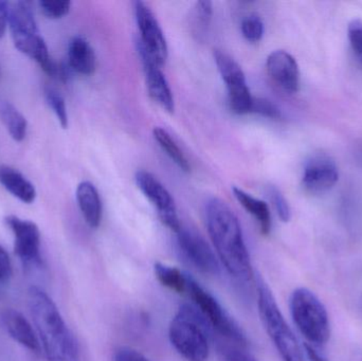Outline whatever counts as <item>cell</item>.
Segmentation results:
<instances>
[{
	"label": "cell",
	"instance_id": "cell-20",
	"mask_svg": "<svg viewBox=\"0 0 362 361\" xmlns=\"http://www.w3.org/2000/svg\"><path fill=\"white\" fill-rule=\"evenodd\" d=\"M236 201L243 206L248 213H250L255 220L259 222L261 232L264 235H268L272 230V215H270L269 207L265 201L255 199L252 195L243 191L242 189L234 187L232 189Z\"/></svg>",
	"mask_w": 362,
	"mask_h": 361
},
{
	"label": "cell",
	"instance_id": "cell-21",
	"mask_svg": "<svg viewBox=\"0 0 362 361\" xmlns=\"http://www.w3.org/2000/svg\"><path fill=\"white\" fill-rule=\"evenodd\" d=\"M0 119L15 141H23L27 135L28 123L25 117L10 102L0 100Z\"/></svg>",
	"mask_w": 362,
	"mask_h": 361
},
{
	"label": "cell",
	"instance_id": "cell-35",
	"mask_svg": "<svg viewBox=\"0 0 362 361\" xmlns=\"http://www.w3.org/2000/svg\"><path fill=\"white\" fill-rule=\"evenodd\" d=\"M304 349H305L308 361H327L322 355H320V354L316 351L315 347L310 345V343H305V345H304Z\"/></svg>",
	"mask_w": 362,
	"mask_h": 361
},
{
	"label": "cell",
	"instance_id": "cell-16",
	"mask_svg": "<svg viewBox=\"0 0 362 361\" xmlns=\"http://www.w3.org/2000/svg\"><path fill=\"white\" fill-rule=\"evenodd\" d=\"M2 321L6 332L17 343L33 353H40L42 345L35 331L27 318L16 309H6L2 314Z\"/></svg>",
	"mask_w": 362,
	"mask_h": 361
},
{
	"label": "cell",
	"instance_id": "cell-28",
	"mask_svg": "<svg viewBox=\"0 0 362 361\" xmlns=\"http://www.w3.org/2000/svg\"><path fill=\"white\" fill-rule=\"evenodd\" d=\"M251 112L265 117V118H281L280 110L269 100L263 99V97H253Z\"/></svg>",
	"mask_w": 362,
	"mask_h": 361
},
{
	"label": "cell",
	"instance_id": "cell-10",
	"mask_svg": "<svg viewBox=\"0 0 362 361\" xmlns=\"http://www.w3.org/2000/svg\"><path fill=\"white\" fill-rule=\"evenodd\" d=\"M135 16L140 32L138 40L161 67L167 61L169 49L165 33L156 16L150 6L142 1L135 2Z\"/></svg>",
	"mask_w": 362,
	"mask_h": 361
},
{
	"label": "cell",
	"instance_id": "cell-4",
	"mask_svg": "<svg viewBox=\"0 0 362 361\" xmlns=\"http://www.w3.org/2000/svg\"><path fill=\"white\" fill-rule=\"evenodd\" d=\"M257 284L259 317L276 351L284 361H305L298 339L281 313L272 290L261 278Z\"/></svg>",
	"mask_w": 362,
	"mask_h": 361
},
{
	"label": "cell",
	"instance_id": "cell-9",
	"mask_svg": "<svg viewBox=\"0 0 362 361\" xmlns=\"http://www.w3.org/2000/svg\"><path fill=\"white\" fill-rule=\"evenodd\" d=\"M135 179L141 192L156 208L161 222L168 228L177 233L180 230L181 225L175 201L171 193L150 172L138 171Z\"/></svg>",
	"mask_w": 362,
	"mask_h": 361
},
{
	"label": "cell",
	"instance_id": "cell-2",
	"mask_svg": "<svg viewBox=\"0 0 362 361\" xmlns=\"http://www.w3.org/2000/svg\"><path fill=\"white\" fill-rule=\"evenodd\" d=\"M28 304L47 360L80 361L78 343L48 294L38 286H31Z\"/></svg>",
	"mask_w": 362,
	"mask_h": 361
},
{
	"label": "cell",
	"instance_id": "cell-12",
	"mask_svg": "<svg viewBox=\"0 0 362 361\" xmlns=\"http://www.w3.org/2000/svg\"><path fill=\"white\" fill-rule=\"evenodd\" d=\"M6 226L14 235V252L23 264H40V232L37 225L18 216L4 218Z\"/></svg>",
	"mask_w": 362,
	"mask_h": 361
},
{
	"label": "cell",
	"instance_id": "cell-13",
	"mask_svg": "<svg viewBox=\"0 0 362 361\" xmlns=\"http://www.w3.org/2000/svg\"><path fill=\"white\" fill-rule=\"evenodd\" d=\"M137 50L140 59L144 64V72H146V86H148V95L153 101L156 102L160 107L169 112H173L175 110L173 93L169 82L161 71L160 66L157 65L156 61L151 57L150 53L146 50L144 46L137 40Z\"/></svg>",
	"mask_w": 362,
	"mask_h": 361
},
{
	"label": "cell",
	"instance_id": "cell-30",
	"mask_svg": "<svg viewBox=\"0 0 362 361\" xmlns=\"http://www.w3.org/2000/svg\"><path fill=\"white\" fill-rule=\"evenodd\" d=\"M114 361H150L133 348L121 347L115 352Z\"/></svg>",
	"mask_w": 362,
	"mask_h": 361
},
{
	"label": "cell",
	"instance_id": "cell-33",
	"mask_svg": "<svg viewBox=\"0 0 362 361\" xmlns=\"http://www.w3.org/2000/svg\"><path fill=\"white\" fill-rule=\"evenodd\" d=\"M223 361H257L251 354L244 350L233 348L228 350L225 353Z\"/></svg>",
	"mask_w": 362,
	"mask_h": 361
},
{
	"label": "cell",
	"instance_id": "cell-36",
	"mask_svg": "<svg viewBox=\"0 0 362 361\" xmlns=\"http://www.w3.org/2000/svg\"><path fill=\"white\" fill-rule=\"evenodd\" d=\"M362 361V360H361Z\"/></svg>",
	"mask_w": 362,
	"mask_h": 361
},
{
	"label": "cell",
	"instance_id": "cell-23",
	"mask_svg": "<svg viewBox=\"0 0 362 361\" xmlns=\"http://www.w3.org/2000/svg\"><path fill=\"white\" fill-rule=\"evenodd\" d=\"M154 271L157 279L163 286L177 294H187V273L160 262L155 263Z\"/></svg>",
	"mask_w": 362,
	"mask_h": 361
},
{
	"label": "cell",
	"instance_id": "cell-22",
	"mask_svg": "<svg viewBox=\"0 0 362 361\" xmlns=\"http://www.w3.org/2000/svg\"><path fill=\"white\" fill-rule=\"evenodd\" d=\"M153 136L158 142L159 146L163 148V152H165V154L180 167L181 171L185 172V173H189L191 171V165H189L187 157L185 156L175 140L165 129H161V127H155Z\"/></svg>",
	"mask_w": 362,
	"mask_h": 361
},
{
	"label": "cell",
	"instance_id": "cell-34",
	"mask_svg": "<svg viewBox=\"0 0 362 361\" xmlns=\"http://www.w3.org/2000/svg\"><path fill=\"white\" fill-rule=\"evenodd\" d=\"M8 25V4L0 0V38L4 37Z\"/></svg>",
	"mask_w": 362,
	"mask_h": 361
},
{
	"label": "cell",
	"instance_id": "cell-17",
	"mask_svg": "<svg viewBox=\"0 0 362 361\" xmlns=\"http://www.w3.org/2000/svg\"><path fill=\"white\" fill-rule=\"evenodd\" d=\"M76 201L87 225L98 228L101 225L103 207L97 188L91 182H81L76 188Z\"/></svg>",
	"mask_w": 362,
	"mask_h": 361
},
{
	"label": "cell",
	"instance_id": "cell-11",
	"mask_svg": "<svg viewBox=\"0 0 362 361\" xmlns=\"http://www.w3.org/2000/svg\"><path fill=\"white\" fill-rule=\"evenodd\" d=\"M8 27L15 47L30 57L42 37L28 2L17 1L8 6Z\"/></svg>",
	"mask_w": 362,
	"mask_h": 361
},
{
	"label": "cell",
	"instance_id": "cell-32",
	"mask_svg": "<svg viewBox=\"0 0 362 361\" xmlns=\"http://www.w3.org/2000/svg\"><path fill=\"white\" fill-rule=\"evenodd\" d=\"M196 12H197V17L200 23L204 25V27H206V25H209V21H210L211 16H212V2L206 1V0L198 1L196 4Z\"/></svg>",
	"mask_w": 362,
	"mask_h": 361
},
{
	"label": "cell",
	"instance_id": "cell-7",
	"mask_svg": "<svg viewBox=\"0 0 362 361\" xmlns=\"http://www.w3.org/2000/svg\"><path fill=\"white\" fill-rule=\"evenodd\" d=\"M215 64L228 89V101L234 114H250L253 97L246 76L235 59L221 50L214 51Z\"/></svg>",
	"mask_w": 362,
	"mask_h": 361
},
{
	"label": "cell",
	"instance_id": "cell-26",
	"mask_svg": "<svg viewBox=\"0 0 362 361\" xmlns=\"http://www.w3.org/2000/svg\"><path fill=\"white\" fill-rule=\"evenodd\" d=\"M268 195H269L270 201H272L280 220L284 223L289 222L291 218V207H289L284 195L276 187H269Z\"/></svg>",
	"mask_w": 362,
	"mask_h": 361
},
{
	"label": "cell",
	"instance_id": "cell-27",
	"mask_svg": "<svg viewBox=\"0 0 362 361\" xmlns=\"http://www.w3.org/2000/svg\"><path fill=\"white\" fill-rule=\"evenodd\" d=\"M40 6L45 16L50 19H59L69 13L71 2L42 0V1H40Z\"/></svg>",
	"mask_w": 362,
	"mask_h": 361
},
{
	"label": "cell",
	"instance_id": "cell-19",
	"mask_svg": "<svg viewBox=\"0 0 362 361\" xmlns=\"http://www.w3.org/2000/svg\"><path fill=\"white\" fill-rule=\"evenodd\" d=\"M0 184L13 196L23 203H33L36 199V190L33 184L17 170L8 165L0 167Z\"/></svg>",
	"mask_w": 362,
	"mask_h": 361
},
{
	"label": "cell",
	"instance_id": "cell-25",
	"mask_svg": "<svg viewBox=\"0 0 362 361\" xmlns=\"http://www.w3.org/2000/svg\"><path fill=\"white\" fill-rule=\"evenodd\" d=\"M45 95H46L47 103L54 112L57 120L59 121V124L63 129H67L68 112L65 100L57 91L53 90V89H47Z\"/></svg>",
	"mask_w": 362,
	"mask_h": 361
},
{
	"label": "cell",
	"instance_id": "cell-31",
	"mask_svg": "<svg viewBox=\"0 0 362 361\" xmlns=\"http://www.w3.org/2000/svg\"><path fill=\"white\" fill-rule=\"evenodd\" d=\"M12 263L10 256L4 247L0 245V283H6L12 277Z\"/></svg>",
	"mask_w": 362,
	"mask_h": 361
},
{
	"label": "cell",
	"instance_id": "cell-14",
	"mask_svg": "<svg viewBox=\"0 0 362 361\" xmlns=\"http://www.w3.org/2000/svg\"><path fill=\"white\" fill-rule=\"evenodd\" d=\"M268 74L278 86L289 93H298L300 88V70L293 55L285 50H276L268 55L266 61Z\"/></svg>",
	"mask_w": 362,
	"mask_h": 361
},
{
	"label": "cell",
	"instance_id": "cell-15",
	"mask_svg": "<svg viewBox=\"0 0 362 361\" xmlns=\"http://www.w3.org/2000/svg\"><path fill=\"white\" fill-rule=\"evenodd\" d=\"M339 178L337 165L332 159L317 156L310 159L304 169V188L312 193H322L335 186Z\"/></svg>",
	"mask_w": 362,
	"mask_h": 361
},
{
	"label": "cell",
	"instance_id": "cell-8",
	"mask_svg": "<svg viewBox=\"0 0 362 361\" xmlns=\"http://www.w3.org/2000/svg\"><path fill=\"white\" fill-rule=\"evenodd\" d=\"M177 246L181 256L200 273L208 276L221 273L218 258L204 237L195 231L181 227L177 232Z\"/></svg>",
	"mask_w": 362,
	"mask_h": 361
},
{
	"label": "cell",
	"instance_id": "cell-29",
	"mask_svg": "<svg viewBox=\"0 0 362 361\" xmlns=\"http://www.w3.org/2000/svg\"><path fill=\"white\" fill-rule=\"evenodd\" d=\"M349 40L351 47L362 64V20L354 19L349 25Z\"/></svg>",
	"mask_w": 362,
	"mask_h": 361
},
{
	"label": "cell",
	"instance_id": "cell-18",
	"mask_svg": "<svg viewBox=\"0 0 362 361\" xmlns=\"http://www.w3.org/2000/svg\"><path fill=\"white\" fill-rule=\"evenodd\" d=\"M68 66L83 76H90L95 71L97 57L88 42L83 37H74L68 46Z\"/></svg>",
	"mask_w": 362,
	"mask_h": 361
},
{
	"label": "cell",
	"instance_id": "cell-1",
	"mask_svg": "<svg viewBox=\"0 0 362 361\" xmlns=\"http://www.w3.org/2000/svg\"><path fill=\"white\" fill-rule=\"evenodd\" d=\"M206 220L219 262L234 279L250 282L253 279L250 254L234 212L225 201L212 199L206 206Z\"/></svg>",
	"mask_w": 362,
	"mask_h": 361
},
{
	"label": "cell",
	"instance_id": "cell-6",
	"mask_svg": "<svg viewBox=\"0 0 362 361\" xmlns=\"http://www.w3.org/2000/svg\"><path fill=\"white\" fill-rule=\"evenodd\" d=\"M187 294L193 301L194 307L204 316L211 328L216 330L221 336L246 347V334L238 322L221 307L214 296L206 292L195 279L187 275Z\"/></svg>",
	"mask_w": 362,
	"mask_h": 361
},
{
	"label": "cell",
	"instance_id": "cell-24",
	"mask_svg": "<svg viewBox=\"0 0 362 361\" xmlns=\"http://www.w3.org/2000/svg\"><path fill=\"white\" fill-rule=\"evenodd\" d=\"M243 36L248 42H257L264 35V23L257 15L252 14L243 19L240 25Z\"/></svg>",
	"mask_w": 362,
	"mask_h": 361
},
{
	"label": "cell",
	"instance_id": "cell-5",
	"mask_svg": "<svg viewBox=\"0 0 362 361\" xmlns=\"http://www.w3.org/2000/svg\"><path fill=\"white\" fill-rule=\"evenodd\" d=\"M291 317L310 345H323L331 337L329 314L318 297L308 288L293 290L289 300Z\"/></svg>",
	"mask_w": 362,
	"mask_h": 361
},
{
	"label": "cell",
	"instance_id": "cell-3",
	"mask_svg": "<svg viewBox=\"0 0 362 361\" xmlns=\"http://www.w3.org/2000/svg\"><path fill=\"white\" fill-rule=\"evenodd\" d=\"M210 324L194 305L182 304L169 326L174 349L187 361H208Z\"/></svg>",
	"mask_w": 362,
	"mask_h": 361
}]
</instances>
